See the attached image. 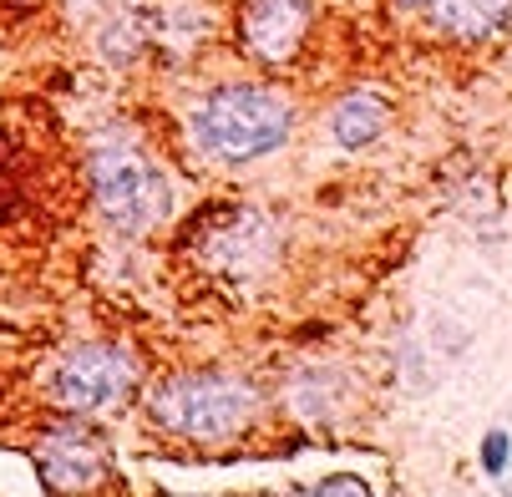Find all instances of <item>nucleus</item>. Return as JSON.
Segmentation results:
<instances>
[{
	"mask_svg": "<svg viewBox=\"0 0 512 497\" xmlns=\"http://www.w3.org/2000/svg\"><path fill=\"white\" fill-rule=\"evenodd\" d=\"M193 142L213 158V163H254L269 158L289 142V127H295V107H289L284 92L259 87V82H224L213 87L193 117Z\"/></svg>",
	"mask_w": 512,
	"mask_h": 497,
	"instance_id": "1",
	"label": "nucleus"
},
{
	"mask_svg": "<svg viewBox=\"0 0 512 497\" xmlns=\"http://www.w3.org/2000/svg\"><path fill=\"white\" fill-rule=\"evenodd\" d=\"M259 411V391L234 371H178L148 391V416L183 442H229Z\"/></svg>",
	"mask_w": 512,
	"mask_h": 497,
	"instance_id": "2",
	"label": "nucleus"
},
{
	"mask_svg": "<svg viewBox=\"0 0 512 497\" xmlns=\"http://www.w3.org/2000/svg\"><path fill=\"white\" fill-rule=\"evenodd\" d=\"M87 173H92V198L102 208V219L117 234H148L168 219L173 188H168L163 168L148 153H137L132 142H102Z\"/></svg>",
	"mask_w": 512,
	"mask_h": 497,
	"instance_id": "3",
	"label": "nucleus"
},
{
	"mask_svg": "<svg viewBox=\"0 0 512 497\" xmlns=\"http://www.w3.org/2000/svg\"><path fill=\"white\" fill-rule=\"evenodd\" d=\"M137 386V361L122 345H77L51 366V401L61 411H102L127 401Z\"/></svg>",
	"mask_w": 512,
	"mask_h": 497,
	"instance_id": "4",
	"label": "nucleus"
},
{
	"mask_svg": "<svg viewBox=\"0 0 512 497\" xmlns=\"http://www.w3.org/2000/svg\"><path fill=\"white\" fill-rule=\"evenodd\" d=\"M198 254L218 279H259L274 264V224L254 208H218L198 229Z\"/></svg>",
	"mask_w": 512,
	"mask_h": 497,
	"instance_id": "5",
	"label": "nucleus"
},
{
	"mask_svg": "<svg viewBox=\"0 0 512 497\" xmlns=\"http://www.w3.org/2000/svg\"><path fill=\"white\" fill-rule=\"evenodd\" d=\"M36 462L51 492H97L112 482L107 442L87 426H51L36 447Z\"/></svg>",
	"mask_w": 512,
	"mask_h": 497,
	"instance_id": "6",
	"label": "nucleus"
},
{
	"mask_svg": "<svg viewBox=\"0 0 512 497\" xmlns=\"http://www.w3.org/2000/svg\"><path fill=\"white\" fill-rule=\"evenodd\" d=\"M310 26H315V0H244L239 11V41L264 66L295 61Z\"/></svg>",
	"mask_w": 512,
	"mask_h": 497,
	"instance_id": "7",
	"label": "nucleus"
},
{
	"mask_svg": "<svg viewBox=\"0 0 512 497\" xmlns=\"http://www.w3.org/2000/svg\"><path fill=\"white\" fill-rule=\"evenodd\" d=\"M391 127V102L381 92H345L335 107H330V132L340 148H371V142Z\"/></svg>",
	"mask_w": 512,
	"mask_h": 497,
	"instance_id": "8",
	"label": "nucleus"
},
{
	"mask_svg": "<svg viewBox=\"0 0 512 497\" xmlns=\"http://www.w3.org/2000/svg\"><path fill=\"white\" fill-rule=\"evenodd\" d=\"M512 16V0H431V21L452 41H487Z\"/></svg>",
	"mask_w": 512,
	"mask_h": 497,
	"instance_id": "9",
	"label": "nucleus"
},
{
	"mask_svg": "<svg viewBox=\"0 0 512 497\" xmlns=\"http://www.w3.org/2000/svg\"><path fill=\"white\" fill-rule=\"evenodd\" d=\"M305 497H376V492L365 487L355 472H340V477H325V482L305 487Z\"/></svg>",
	"mask_w": 512,
	"mask_h": 497,
	"instance_id": "10",
	"label": "nucleus"
},
{
	"mask_svg": "<svg viewBox=\"0 0 512 497\" xmlns=\"http://www.w3.org/2000/svg\"><path fill=\"white\" fill-rule=\"evenodd\" d=\"M507 457H512L507 432H487V437H482V452H477L482 472H487V477H502V472H507Z\"/></svg>",
	"mask_w": 512,
	"mask_h": 497,
	"instance_id": "11",
	"label": "nucleus"
},
{
	"mask_svg": "<svg viewBox=\"0 0 512 497\" xmlns=\"http://www.w3.org/2000/svg\"><path fill=\"white\" fill-rule=\"evenodd\" d=\"M396 6H406V11H431V0H396Z\"/></svg>",
	"mask_w": 512,
	"mask_h": 497,
	"instance_id": "12",
	"label": "nucleus"
}]
</instances>
